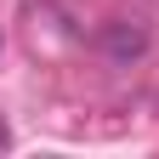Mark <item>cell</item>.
I'll return each mask as SVG.
<instances>
[{
  "instance_id": "6da1fadb",
  "label": "cell",
  "mask_w": 159,
  "mask_h": 159,
  "mask_svg": "<svg viewBox=\"0 0 159 159\" xmlns=\"http://www.w3.org/2000/svg\"><path fill=\"white\" fill-rule=\"evenodd\" d=\"M108 51L114 57H142L148 51V29L136 23V17H131V23H114L108 29Z\"/></svg>"
}]
</instances>
